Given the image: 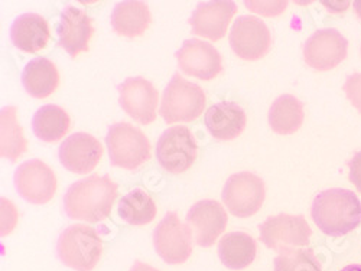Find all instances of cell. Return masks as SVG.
<instances>
[{
    "label": "cell",
    "instance_id": "6da1fadb",
    "mask_svg": "<svg viewBox=\"0 0 361 271\" xmlns=\"http://www.w3.org/2000/svg\"><path fill=\"white\" fill-rule=\"evenodd\" d=\"M117 196V185L109 175H92L74 182L64 196V210L68 218L100 222L106 220Z\"/></svg>",
    "mask_w": 361,
    "mask_h": 271
},
{
    "label": "cell",
    "instance_id": "7a4b0ae2",
    "mask_svg": "<svg viewBox=\"0 0 361 271\" xmlns=\"http://www.w3.org/2000/svg\"><path fill=\"white\" fill-rule=\"evenodd\" d=\"M311 215L324 234L343 237L361 224V202L353 191L326 189L315 196Z\"/></svg>",
    "mask_w": 361,
    "mask_h": 271
},
{
    "label": "cell",
    "instance_id": "3957f363",
    "mask_svg": "<svg viewBox=\"0 0 361 271\" xmlns=\"http://www.w3.org/2000/svg\"><path fill=\"white\" fill-rule=\"evenodd\" d=\"M103 244L100 234L88 225L77 224L64 229L56 241V256L75 271H92L100 261Z\"/></svg>",
    "mask_w": 361,
    "mask_h": 271
},
{
    "label": "cell",
    "instance_id": "277c9868",
    "mask_svg": "<svg viewBox=\"0 0 361 271\" xmlns=\"http://www.w3.org/2000/svg\"><path fill=\"white\" fill-rule=\"evenodd\" d=\"M205 101L202 88L176 73L165 88L159 113L169 125L194 122L204 111Z\"/></svg>",
    "mask_w": 361,
    "mask_h": 271
},
{
    "label": "cell",
    "instance_id": "5b68a950",
    "mask_svg": "<svg viewBox=\"0 0 361 271\" xmlns=\"http://www.w3.org/2000/svg\"><path fill=\"white\" fill-rule=\"evenodd\" d=\"M110 163L126 170H136L150 159L147 137L129 123H116L106 136Z\"/></svg>",
    "mask_w": 361,
    "mask_h": 271
},
{
    "label": "cell",
    "instance_id": "8992f818",
    "mask_svg": "<svg viewBox=\"0 0 361 271\" xmlns=\"http://www.w3.org/2000/svg\"><path fill=\"white\" fill-rule=\"evenodd\" d=\"M260 241L278 253L307 247L312 235L311 227L302 215L279 214L266 218L260 227Z\"/></svg>",
    "mask_w": 361,
    "mask_h": 271
},
{
    "label": "cell",
    "instance_id": "52a82bcc",
    "mask_svg": "<svg viewBox=\"0 0 361 271\" xmlns=\"http://www.w3.org/2000/svg\"><path fill=\"white\" fill-rule=\"evenodd\" d=\"M263 180L250 172L231 175L223 188L221 198L234 217L249 218L255 215L264 202Z\"/></svg>",
    "mask_w": 361,
    "mask_h": 271
},
{
    "label": "cell",
    "instance_id": "ba28073f",
    "mask_svg": "<svg viewBox=\"0 0 361 271\" xmlns=\"http://www.w3.org/2000/svg\"><path fill=\"white\" fill-rule=\"evenodd\" d=\"M152 239L155 251L168 264H183L192 254V231L172 210L157 225Z\"/></svg>",
    "mask_w": 361,
    "mask_h": 271
},
{
    "label": "cell",
    "instance_id": "9c48e42d",
    "mask_svg": "<svg viewBox=\"0 0 361 271\" xmlns=\"http://www.w3.org/2000/svg\"><path fill=\"white\" fill-rule=\"evenodd\" d=\"M198 156V144L185 126L166 129L157 143V159L169 173L188 170Z\"/></svg>",
    "mask_w": 361,
    "mask_h": 271
},
{
    "label": "cell",
    "instance_id": "30bf717a",
    "mask_svg": "<svg viewBox=\"0 0 361 271\" xmlns=\"http://www.w3.org/2000/svg\"><path fill=\"white\" fill-rule=\"evenodd\" d=\"M120 107L140 125H150L155 122L158 110V92L154 84L142 78H126L117 87Z\"/></svg>",
    "mask_w": 361,
    "mask_h": 271
},
{
    "label": "cell",
    "instance_id": "8fae6325",
    "mask_svg": "<svg viewBox=\"0 0 361 271\" xmlns=\"http://www.w3.org/2000/svg\"><path fill=\"white\" fill-rule=\"evenodd\" d=\"M228 41L234 53L246 61H257L263 58L272 44L266 23L256 16L237 18Z\"/></svg>",
    "mask_w": 361,
    "mask_h": 271
},
{
    "label": "cell",
    "instance_id": "7c38bea8",
    "mask_svg": "<svg viewBox=\"0 0 361 271\" xmlns=\"http://www.w3.org/2000/svg\"><path fill=\"white\" fill-rule=\"evenodd\" d=\"M19 195L29 203H48L56 191V177L42 160L32 159L22 163L13 176Z\"/></svg>",
    "mask_w": 361,
    "mask_h": 271
},
{
    "label": "cell",
    "instance_id": "4fadbf2b",
    "mask_svg": "<svg viewBox=\"0 0 361 271\" xmlns=\"http://www.w3.org/2000/svg\"><path fill=\"white\" fill-rule=\"evenodd\" d=\"M348 52V41L337 29H319L304 45L305 63L317 71H328L341 64Z\"/></svg>",
    "mask_w": 361,
    "mask_h": 271
},
{
    "label": "cell",
    "instance_id": "5bb4252c",
    "mask_svg": "<svg viewBox=\"0 0 361 271\" xmlns=\"http://www.w3.org/2000/svg\"><path fill=\"white\" fill-rule=\"evenodd\" d=\"M227 221V213L223 205L212 199L194 203L187 214V224L200 247H212L224 232Z\"/></svg>",
    "mask_w": 361,
    "mask_h": 271
},
{
    "label": "cell",
    "instance_id": "9a60e30c",
    "mask_svg": "<svg viewBox=\"0 0 361 271\" xmlns=\"http://www.w3.org/2000/svg\"><path fill=\"white\" fill-rule=\"evenodd\" d=\"M175 56L180 70L200 80H213L223 71L220 52L205 41L187 39Z\"/></svg>",
    "mask_w": 361,
    "mask_h": 271
},
{
    "label": "cell",
    "instance_id": "2e32d148",
    "mask_svg": "<svg viewBox=\"0 0 361 271\" xmlns=\"http://www.w3.org/2000/svg\"><path fill=\"white\" fill-rule=\"evenodd\" d=\"M103 156V146L100 141L88 133H73L68 136L58 150V158L61 165L78 175L92 172Z\"/></svg>",
    "mask_w": 361,
    "mask_h": 271
},
{
    "label": "cell",
    "instance_id": "e0dca14e",
    "mask_svg": "<svg viewBox=\"0 0 361 271\" xmlns=\"http://www.w3.org/2000/svg\"><path fill=\"white\" fill-rule=\"evenodd\" d=\"M237 12V5L230 0H213L201 2L190 18L191 31L194 35L220 41L226 32L228 23Z\"/></svg>",
    "mask_w": 361,
    "mask_h": 271
},
{
    "label": "cell",
    "instance_id": "ac0fdd59",
    "mask_svg": "<svg viewBox=\"0 0 361 271\" xmlns=\"http://www.w3.org/2000/svg\"><path fill=\"white\" fill-rule=\"evenodd\" d=\"M94 34L92 19L75 6H66L59 18L58 45L64 48L71 58L88 51V42Z\"/></svg>",
    "mask_w": 361,
    "mask_h": 271
},
{
    "label": "cell",
    "instance_id": "d6986e66",
    "mask_svg": "<svg viewBox=\"0 0 361 271\" xmlns=\"http://www.w3.org/2000/svg\"><path fill=\"white\" fill-rule=\"evenodd\" d=\"M247 125L245 110L235 103L221 101L205 113V126L217 140H234L243 133Z\"/></svg>",
    "mask_w": 361,
    "mask_h": 271
},
{
    "label": "cell",
    "instance_id": "ffe728a7",
    "mask_svg": "<svg viewBox=\"0 0 361 271\" xmlns=\"http://www.w3.org/2000/svg\"><path fill=\"white\" fill-rule=\"evenodd\" d=\"M51 38L49 23L38 13H23L11 27L12 44L22 52L35 53L44 49Z\"/></svg>",
    "mask_w": 361,
    "mask_h": 271
},
{
    "label": "cell",
    "instance_id": "44dd1931",
    "mask_svg": "<svg viewBox=\"0 0 361 271\" xmlns=\"http://www.w3.org/2000/svg\"><path fill=\"white\" fill-rule=\"evenodd\" d=\"M111 27L113 31L126 38L142 37L152 22L149 6L137 0H125L118 2L111 12Z\"/></svg>",
    "mask_w": 361,
    "mask_h": 271
},
{
    "label": "cell",
    "instance_id": "7402d4cb",
    "mask_svg": "<svg viewBox=\"0 0 361 271\" xmlns=\"http://www.w3.org/2000/svg\"><path fill=\"white\" fill-rule=\"evenodd\" d=\"M257 256L256 239L242 231L226 234L219 243V257L230 270L249 267Z\"/></svg>",
    "mask_w": 361,
    "mask_h": 271
},
{
    "label": "cell",
    "instance_id": "603a6c76",
    "mask_svg": "<svg viewBox=\"0 0 361 271\" xmlns=\"http://www.w3.org/2000/svg\"><path fill=\"white\" fill-rule=\"evenodd\" d=\"M22 84L29 96L35 99L49 97L59 84V74L55 64L47 58L29 61L22 73Z\"/></svg>",
    "mask_w": 361,
    "mask_h": 271
},
{
    "label": "cell",
    "instance_id": "cb8c5ba5",
    "mask_svg": "<svg viewBox=\"0 0 361 271\" xmlns=\"http://www.w3.org/2000/svg\"><path fill=\"white\" fill-rule=\"evenodd\" d=\"M269 125L278 134H292L304 123V106L296 97L283 94L278 97L267 114Z\"/></svg>",
    "mask_w": 361,
    "mask_h": 271
},
{
    "label": "cell",
    "instance_id": "d4e9b609",
    "mask_svg": "<svg viewBox=\"0 0 361 271\" xmlns=\"http://www.w3.org/2000/svg\"><path fill=\"white\" fill-rule=\"evenodd\" d=\"M71 120L64 108L55 104H47L38 108L32 118L35 136L47 143L61 140L70 129Z\"/></svg>",
    "mask_w": 361,
    "mask_h": 271
},
{
    "label": "cell",
    "instance_id": "484cf974",
    "mask_svg": "<svg viewBox=\"0 0 361 271\" xmlns=\"http://www.w3.org/2000/svg\"><path fill=\"white\" fill-rule=\"evenodd\" d=\"M117 214L133 227H143L157 217V203L142 189H133L118 201Z\"/></svg>",
    "mask_w": 361,
    "mask_h": 271
},
{
    "label": "cell",
    "instance_id": "4316f807",
    "mask_svg": "<svg viewBox=\"0 0 361 271\" xmlns=\"http://www.w3.org/2000/svg\"><path fill=\"white\" fill-rule=\"evenodd\" d=\"M0 118H2V140H0L2 147H0V155L11 162H16L27 149L23 130L16 118V107H4L2 113H0Z\"/></svg>",
    "mask_w": 361,
    "mask_h": 271
},
{
    "label": "cell",
    "instance_id": "83f0119b",
    "mask_svg": "<svg viewBox=\"0 0 361 271\" xmlns=\"http://www.w3.org/2000/svg\"><path fill=\"white\" fill-rule=\"evenodd\" d=\"M275 271H322L312 250L290 248L281 251L274 261Z\"/></svg>",
    "mask_w": 361,
    "mask_h": 271
},
{
    "label": "cell",
    "instance_id": "f1b7e54d",
    "mask_svg": "<svg viewBox=\"0 0 361 271\" xmlns=\"http://www.w3.org/2000/svg\"><path fill=\"white\" fill-rule=\"evenodd\" d=\"M344 92L351 104L361 113V73H355L347 77Z\"/></svg>",
    "mask_w": 361,
    "mask_h": 271
},
{
    "label": "cell",
    "instance_id": "f546056e",
    "mask_svg": "<svg viewBox=\"0 0 361 271\" xmlns=\"http://www.w3.org/2000/svg\"><path fill=\"white\" fill-rule=\"evenodd\" d=\"M246 6L264 16H276L286 9V2H245Z\"/></svg>",
    "mask_w": 361,
    "mask_h": 271
},
{
    "label": "cell",
    "instance_id": "4dcf8cb0",
    "mask_svg": "<svg viewBox=\"0 0 361 271\" xmlns=\"http://www.w3.org/2000/svg\"><path fill=\"white\" fill-rule=\"evenodd\" d=\"M16 220V208L6 198H2V237L8 235L15 228Z\"/></svg>",
    "mask_w": 361,
    "mask_h": 271
},
{
    "label": "cell",
    "instance_id": "1f68e13d",
    "mask_svg": "<svg viewBox=\"0 0 361 271\" xmlns=\"http://www.w3.org/2000/svg\"><path fill=\"white\" fill-rule=\"evenodd\" d=\"M350 182L361 192V152H357L348 163Z\"/></svg>",
    "mask_w": 361,
    "mask_h": 271
},
{
    "label": "cell",
    "instance_id": "d6a6232c",
    "mask_svg": "<svg viewBox=\"0 0 361 271\" xmlns=\"http://www.w3.org/2000/svg\"><path fill=\"white\" fill-rule=\"evenodd\" d=\"M129 271H159V270L152 265H149V264H145L142 261H136Z\"/></svg>",
    "mask_w": 361,
    "mask_h": 271
},
{
    "label": "cell",
    "instance_id": "836d02e7",
    "mask_svg": "<svg viewBox=\"0 0 361 271\" xmlns=\"http://www.w3.org/2000/svg\"><path fill=\"white\" fill-rule=\"evenodd\" d=\"M341 271H361V265L360 264H351L344 267Z\"/></svg>",
    "mask_w": 361,
    "mask_h": 271
},
{
    "label": "cell",
    "instance_id": "e575fe53",
    "mask_svg": "<svg viewBox=\"0 0 361 271\" xmlns=\"http://www.w3.org/2000/svg\"><path fill=\"white\" fill-rule=\"evenodd\" d=\"M354 11L361 18V0H355V2H354Z\"/></svg>",
    "mask_w": 361,
    "mask_h": 271
}]
</instances>
